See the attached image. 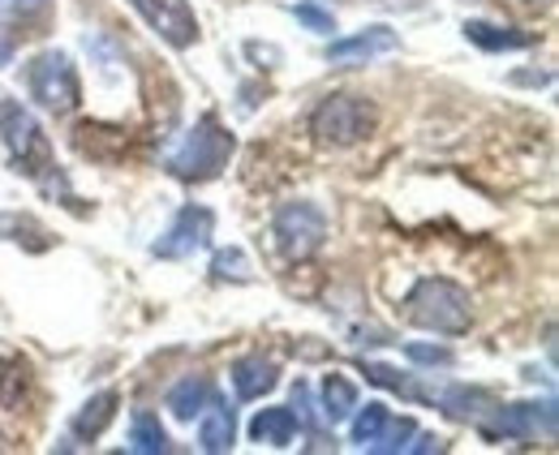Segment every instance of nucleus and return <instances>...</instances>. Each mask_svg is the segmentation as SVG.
<instances>
[{
	"label": "nucleus",
	"instance_id": "30",
	"mask_svg": "<svg viewBox=\"0 0 559 455\" xmlns=\"http://www.w3.org/2000/svg\"><path fill=\"white\" fill-rule=\"evenodd\" d=\"M246 52H250L254 61H272V65H280V48H272V44H246Z\"/></svg>",
	"mask_w": 559,
	"mask_h": 455
},
{
	"label": "nucleus",
	"instance_id": "23",
	"mask_svg": "<svg viewBox=\"0 0 559 455\" xmlns=\"http://www.w3.org/2000/svg\"><path fill=\"white\" fill-rule=\"evenodd\" d=\"M361 374L374 383V387H388V391H401V395H409V399H421V391L405 379V374H396L392 366H379V361H366L361 366Z\"/></svg>",
	"mask_w": 559,
	"mask_h": 455
},
{
	"label": "nucleus",
	"instance_id": "28",
	"mask_svg": "<svg viewBox=\"0 0 559 455\" xmlns=\"http://www.w3.org/2000/svg\"><path fill=\"white\" fill-rule=\"evenodd\" d=\"M405 357L418 366H452V352L439 344H405Z\"/></svg>",
	"mask_w": 559,
	"mask_h": 455
},
{
	"label": "nucleus",
	"instance_id": "5",
	"mask_svg": "<svg viewBox=\"0 0 559 455\" xmlns=\"http://www.w3.org/2000/svg\"><path fill=\"white\" fill-rule=\"evenodd\" d=\"M26 86H31V95H35V104L39 108H48V112H57V117H66L78 108V99H82V82H78V69L66 52H39L31 65H26Z\"/></svg>",
	"mask_w": 559,
	"mask_h": 455
},
{
	"label": "nucleus",
	"instance_id": "2",
	"mask_svg": "<svg viewBox=\"0 0 559 455\" xmlns=\"http://www.w3.org/2000/svg\"><path fill=\"white\" fill-rule=\"evenodd\" d=\"M405 319L421 331H435V335H465L474 323V310H469V292L452 279H421L418 288L405 297Z\"/></svg>",
	"mask_w": 559,
	"mask_h": 455
},
{
	"label": "nucleus",
	"instance_id": "24",
	"mask_svg": "<svg viewBox=\"0 0 559 455\" xmlns=\"http://www.w3.org/2000/svg\"><path fill=\"white\" fill-rule=\"evenodd\" d=\"M211 275H215V279L246 284V279H250V259H246L241 250H219V254L211 259Z\"/></svg>",
	"mask_w": 559,
	"mask_h": 455
},
{
	"label": "nucleus",
	"instance_id": "10",
	"mask_svg": "<svg viewBox=\"0 0 559 455\" xmlns=\"http://www.w3.org/2000/svg\"><path fill=\"white\" fill-rule=\"evenodd\" d=\"M396 48H401L396 31H388V26H366L361 35L336 39V44L328 48V61H332V65H366V61H374V57H383V52H396Z\"/></svg>",
	"mask_w": 559,
	"mask_h": 455
},
{
	"label": "nucleus",
	"instance_id": "3",
	"mask_svg": "<svg viewBox=\"0 0 559 455\" xmlns=\"http://www.w3.org/2000/svg\"><path fill=\"white\" fill-rule=\"evenodd\" d=\"M0 137L17 172H26L31 181H44V172H52V142L44 137L39 121L13 99H0Z\"/></svg>",
	"mask_w": 559,
	"mask_h": 455
},
{
	"label": "nucleus",
	"instance_id": "15",
	"mask_svg": "<svg viewBox=\"0 0 559 455\" xmlns=\"http://www.w3.org/2000/svg\"><path fill=\"white\" fill-rule=\"evenodd\" d=\"M301 421L293 408H263L254 421H250V439L254 443H267V447H288L297 439Z\"/></svg>",
	"mask_w": 559,
	"mask_h": 455
},
{
	"label": "nucleus",
	"instance_id": "6",
	"mask_svg": "<svg viewBox=\"0 0 559 455\" xmlns=\"http://www.w3.org/2000/svg\"><path fill=\"white\" fill-rule=\"evenodd\" d=\"M276 250L288 262H306L314 259L328 241V215L314 206V202H288L276 211Z\"/></svg>",
	"mask_w": 559,
	"mask_h": 455
},
{
	"label": "nucleus",
	"instance_id": "25",
	"mask_svg": "<svg viewBox=\"0 0 559 455\" xmlns=\"http://www.w3.org/2000/svg\"><path fill=\"white\" fill-rule=\"evenodd\" d=\"M52 0H0V17L4 22H35L48 13Z\"/></svg>",
	"mask_w": 559,
	"mask_h": 455
},
{
	"label": "nucleus",
	"instance_id": "20",
	"mask_svg": "<svg viewBox=\"0 0 559 455\" xmlns=\"http://www.w3.org/2000/svg\"><path fill=\"white\" fill-rule=\"evenodd\" d=\"M168 447H173V443H168V434H164L159 417H151V412H139V417H134V426H130V452L164 455Z\"/></svg>",
	"mask_w": 559,
	"mask_h": 455
},
{
	"label": "nucleus",
	"instance_id": "22",
	"mask_svg": "<svg viewBox=\"0 0 559 455\" xmlns=\"http://www.w3.org/2000/svg\"><path fill=\"white\" fill-rule=\"evenodd\" d=\"M353 412H357V408H353ZM388 417H392V412H388L383 404H366V408L357 412V421H353V443H357V447H370L374 434L388 426Z\"/></svg>",
	"mask_w": 559,
	"mask_h": 455
},
{
	"label": "nucleus",
	"instance_id": "4",
	"mask_svg": "<svg viewBox=\"0 0 559 455\" xmlns=\"http://www.w3.org/2000/svg\"><path fill=\"white\" fill-rule=\"evenodd\" d=\"M374 104H366L361 95H328L314 117H310V130L323 146H353L361 137H370L374 130Z\"/></svg>",
	"mask_w": 559,
	"mask_h": 455
},
{
	"label": "nucleus",
	"instance_id": "14",
	"mask_svg": "<svg viewBox=\"0 0 559 455\" xmlns=\"http://www.w3.org/2000/svg\"><path fill=\"white\" fill-rule=\"evenodd\" d=\"M117 404H121L117 391H99V395H91V399L78 408V417H73V434H78V439H99V434L117 421Z\"/></svg>",
	"mask_w": 559,
	"mask_h": 455
},
{
	"label": "nucleus",
	"instance_id": "27",
	"mask_svg": "<svg viewBox=\"0 0 559 455\" xmlns=\"http://www.w3.org/2000/svg\"><path fill=\"white\" fill-rule=\"evenodd\" d=\"M22 383H26V370L17 361H0V404H13Z\"/></svg>",
	"mask_w": 559,
	"mask_h": 455
},
{
	"label": "nucleus",
	"instance_id": "9",
	"mask_svg": "<svg viewBox=\"0 0 559 455\" xmlns=\"http://www.w3.org/2000/svg\"><path fill=\"white\" fill-rule=\"evenodd\" d=\"M490 439H534L538 430L547 439H556V399L543 404H499L495 408V426H483Z\"/></svg>",
	"mask_w": 559,
	"mask_h": 455
},
{
	"label": "nucleus",
	"instance_id": "31",
	"mask_svg": "<svg viewBox=\"0 0 559 455\" xmlns=\"http://www.w3.org/2000/svg\"><path fill=\"white\" fill-rule=\"evenodd\" d=\"M4 57H9V52H4V44H0V65H4Z\"/></svg>",
	"mask_w": 559,
	"mask_h": 455
},
{
	"label": "nucleus",
	"instance_id": "16",
	"mask_svg": "<svg viewBox=\"0 0 559 455\" xmlns=\"http://www.w3.org/2000/svg\"><path fill=\"white\" fill-rule=\"evenodd\" d=\"M465 39L478 44L483 52H521V48H534V35H525L516 26H490V22H465Z\"/></svg>",
	"mask_w": 559,
	"mask_h": 455
},
{
	"label": "nucleus",
	"instance_id": "21",
	"mask_svg": "<svg viewBox=\"0 0 559 455\" xmlns=\"http://www.w3.org/2000/svg\"><path fill=\"white\" fill-rule=\"evenodd\" d=\"M414 434H418V426H414L409 417H388V426L374 434V443H370L366 452H374V455L409 452V443H405V439H414Z\"/></svg>",
	"mask_w": 559,
	"mask_h": 455
},
{
	"label": "nucleus",
	"instance_id": "29",
	"mask_svg": "<svg viewBox=\"0 0 559 455\" xmlns=\"http://www.w3.org/2000/svg\"><path fill=\"white\" fill-rule=\"evenodd\" d=\"M293 404L301 408V421H306L310 430L328 426V421H323V412H314V399H310V387H306V383H297V387H293Z\"/></svg>",
	"mask_w": 559,
	"mask_h": 455
},
{
	"label": "nucleus",
	"instance_id": "1",
	"mask_svg": "<svg viewBox=\"0 0 559 455\" xmlns=\"http://www.w3.org/2000/svg\"><path fill=\"white\" fill-rule=\"evenodd\" d=\"M233 151H237V137L219 125V117L207 112L194 130L181 137V146L168 155V172H173L177 181L203 185V181H215V177L228 168Z\"/></svg>",
	"mask_w": 559,
	"mask_h": 455
},
{
	"label": "nucleus",
	"instance_id": "26",
	"mask_svg": "<svg viewBox=\"0 0 559 455\" xmlns=\"http://www.w3.org/2000/svg\"><path fill=\"white\" fill-rule=\"evenodd\" d=\"M297 22H301V26H310V31H319V35L336 31V17H332L328 9H319V4H310V0H301V4H297Z\"/></svg>",
	"mask_w": 559,
	"mask_h": 455
},
{
	"label": "nucleus",
	"instance_id": "13",
	"mask_svg": "<svg viewBox=\"0 0 559 455\" xmlns=\"http://www.w3.org/2000/svg\"><path fill=\"white\" fill-rule=\"evenodd\" d=\"M280 383V370L276 361H267V357H241L237 366H233V387L241 399H263L267 391H276Z\"/></svg>",
	"mask_w": 559,
	"mask_h": 455
},
{
	"label": "nucleus",
	"instance_id": "12",
	"mask_svg": "<svg viewBox=\"0 0 559 455\" xmlns=\"http://www.w3.org/2000/svg\"><path fill=\"white\" fill-rule=\"evenodd\" d=\"M203 412H207V417H203V430H199L203 452H211V455L233 452V443H237V417H233V408L215 395Z\"/></svg>",
	"mask_w": 559,
	"mask_h": 455
},
{
	"label": "nucleus",
	"instance_id": "17",
	"mask_svg": "<svg viewBox=\"0 0 559 455\" xmlns=\"http://www.w3.org/2000/svg\"><path fill=\"white\" fill-rule=\"evenodd\" d=\"M0 237L4 241H13V246H22V250H31V254H44V250H52V232L35 219V215H0Z\"/></svg>",
	"mask_w": 559,
	"mask_h": 455
},
{
	"label": "nucleus",
	"instance_id": "11",
	"mask_svg": "<svg viewBox=\"0 0 559 455\" xmlns=\"http://www.w3.org/2000/svg\"><path fill=\"white\" fill-rule=\"evenodd\" d=\"M439 408L452 417V421H474V426H487V417L499 408V399L483 387H448L439 395Z\"/></svg>",
	"mask_w": 559,
	"mask_h": 455
},
{
	"label": "nucleus",
	"instance_id": "18",
	"mask_svg": "<svg viewBox=\"0 0 559 455\" xmlns=\"http://www.w3.org/2000/svg\"><path fill=\"white\" fill-rule=\"evenodd\" d=\"M211 399H215V383H211V379H181L177 387L168 391V408H173V417H181V421H194Z\"/></svg>",
	"mask_w": 559,
	"mask_h": 455
},
{
	"label": "nucleus",
	"instance_id": "7",
	"mask_svg": "<svg viewBox=\"0 0 559 455\" xmlns=\"http://www.w3.org/2000/svg\"><path fill=\"white\" fill-rule=\"evenodd\" d=\"M211 232H215V211L211 206H181L177 219L168 224V232L151 246V254L164 262H181V259H194L199 250H207Z\"/></svg>",
	"mask_w": 559,
	"mask_h": 455
},
{
	"label": "nucleus",
	"instance_id": "19",
	"mask_svg": "<svg viewBox=\"0 0 559 455\" xmlns=\"http://www.w3.org/2000/svg\"><path fill=\"white\" fill-rule=\"evenodd\" d=\"M353 408H357V387H353V379L328 374V379H323V421H328V426H341V421L353 417Z\"/></svg>",
	"mask_w": 559,
	"mask_h": 455
},
{
	"label": "nucleus",
	"instance_id": "8",
	"mask_svg": "<svg viewBox=\"0 0 559 455\" xmlns=\"http://www.w3.org/2000/svg\"><path fill=\"white\" fill-rule=\"evenodd\" d=\"M130 4L139 9L142 22H146L168 48L186 52V48L199 44V17H194V9H190L186 0H130Z\"/></svg>",
	"mask_w": 559,
	"mask_h": 455
}]
</instances>
